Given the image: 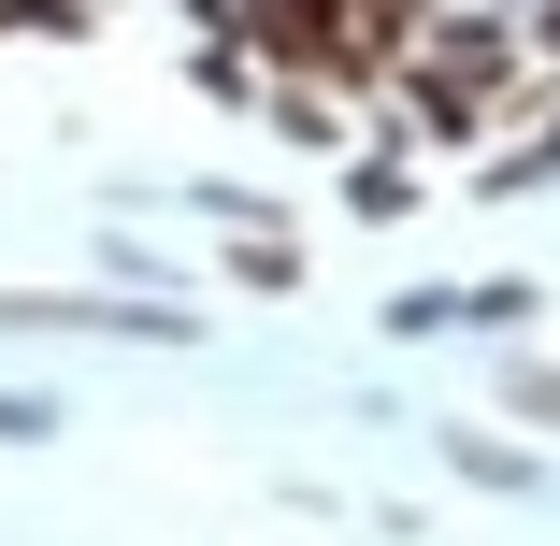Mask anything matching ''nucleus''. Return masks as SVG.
I'll use <instances>...</instances> for the list:
<instances>
[{"label": "nucleus", "mask_w": 560, "mask_h": 546, "mask_svg": "<svg viewBox=\"0 0 560 546\" xmlns=\"http://www.w3.org/2000/svg\"><path fill=\"white\" fill-rule=\"evenodd\" d=\"M231 274H245V288H302V245H288V216H259V231L231 245Z\"/></svg>", "instance_id": "1"}, {"label": "nucleus", "mask_w": 560, "mask_h": 546, "mask_svg": "<svg viewBox=\"0 0 560 546\" xmlns=\"http://www.w3.org/2000/svg\"><path fill=\"white\" fill-rule=\"evenodd\" d=\"M116 0H0V30H44V44H86Z\"/></svg>", "instance_id": "2"}, {"label": "nucleus", "mask_w": 560, "mask_h": 546, "mask_svg": "<svg viewBox=\"0 0 560 546\" xmlns=\"http://www.w3.org/2000/svg\"><path fill=\"white\" fill-rule=\"evenodd\" d=\"M346 201H360V216H402V201H417V173H402V159H374V144H360V159H346Z\"/></svg>", "instance_id": "3"}, {"label": "nucleus", "mask_w": 560, "mask_h": 546, "mask_svg": "<svg viewBox=\"0 0 560 546\" xmlns=\"http://www.w3.org/2000/svg\"><path fill=\"white\" fill-rule=\"evenodd\" d=\"M503 403L517 417H560V360H503Z\"/></svg>", "instance_id": "4"}, {"label": "nucleus", "mask_w": 560, "mask_h": 546, "mask_svg": "<svg viewBox=\"0 0 560 546\" xmlns=\"http://www.w3.org/2000/svg\"><path fill=\"white\" fill-rule=\"evenodd\" d=\"M532 30H546V58H560V0H532Z\"/></svg>", "instance_id": "5"}]
</instances>
